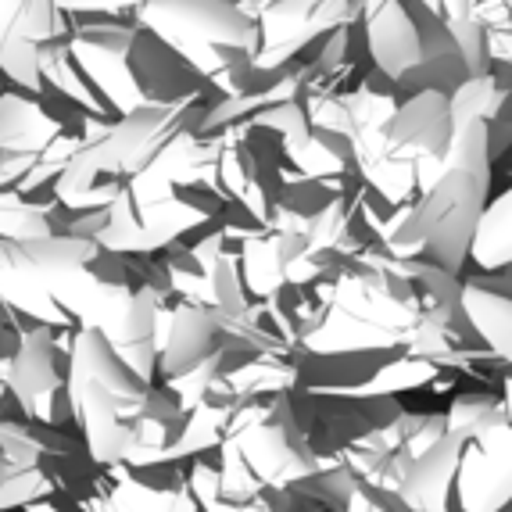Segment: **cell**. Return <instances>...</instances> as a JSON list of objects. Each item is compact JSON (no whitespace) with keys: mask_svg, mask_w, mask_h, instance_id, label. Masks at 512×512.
Segmentation results:
<instances>
[{"mask_svg":"<svg viewBox=\"0 0 512 512\" xmlns=\"http://www.w3.org/2000/svg\"><path fill=\"white\" fill-rule=\"evenodd\" d=\"M194 97L176 101H151L133 115L115 119L94 144L79 147L54 180V205L69 208L72 215L104 212L119 201V194L137 180L140 172L172 140L187 129V111Z\"/></svg>","mask_w":512,"mask_h":512,"instance_id":"obj_1","label":"cell"},{"mask_svg":"<svg viewBox=\"0 0 512 512\" xmlns=\"http://www.w3.org/2000/svg\"><path fill=\"white\" fill-rule=\"evenodd\" d=\"M151 391L154 387L140 380L97 330L72 333L65 394L72 419L83 430L90 462L111 470L126 462L129 448L137 444V423L151 402Z\"/></svg>","mask_w":512,"mask_h":512,"instance_id":"obj_2","label":"cell"},{"mask_svg":"<svg viewBox=\"0 0 512 512\" xmlns=\"http://www.w3.org/2000/svg\"><path fill=\"white\" fill-rule=\"evenodd\" d=\"M137 22L194 65L197 76L233 83L237 69L251 65L262 47L258 18L237 0H144Z\"/></svg>","mask_w":512,"mask_h":512,"instance_id":"obj_3","label":"cell"},{"mask_svg":"<svg viewBox=\"0 0 512 512\" xmlns=\"http://www.w3.org/2000/svg\"><path fill=\"white\" fill-rule=\"evenodd\" d=\"M94 237L51 233L36 240H0V301L36 316L43 326H72L54 294L101 255Z\"/></svg>","mask_w":512,"mask_h":512,"instance_id":"obj_4","label":"cell"},{"mask_svg":"<svg viewBox=\"0 0 512 512\" xmlns=\"http://www.w3.org/2000/svg\"><path fill=\"white\" fill-rule=\"evenodd\" d=\"M65 47L76 65L79 79L97 101L115 111V119L133 115L137 108L151 104L147 90L133 72V51L140 40V22H119L111 15H69Z\"/></svg>","mask_w":512,"mask_h":512,"instance_id":"obj_5","label":"cell"},{"mask_svg":"<svg viewBox=\"0 0 512 512\" xmlns=\"http://www.w3.org/2000/svg\"><path fill=\"white\" fill-rule=\"evenodd\" d=\"M226 441H233L244 466L262 487H287L316 466L308 444L301 441L291 419L283 416V409L237 412V419H230Z\"/></svg>","mask_w":512,"mask_h":512,"instance_id":"obj_6","label":"cell"},{"mask_svg":"<svg viewBox=\"0 0 512 512\" xmlns=\"http://www.w3.org/2000/svg\"><path fill=\"white\" fill-rule=\"evenodd\" d=\"M69 29V15L54 0H0V76L40 97V47Z\"/></svg>","mask_w":512,"mask_h":512,"instance_id":"obj_7","label":"cell"},{"mask_svg":"<svg viewBox=\"0 0 512 512\" xmlns=\"http://www.w3.org/2000/svg\"><path fill=\"white\" fill-rule=\"evenodd\" d=\"M205 215L180 197H165L151 205H137L129 187L119 194V201L104 212V230L97 233V244L111 255H147L197 226Z\"/></svg>","mask_w":512,"mask_h":512,"instance_id":"obj_8","label":"cell"},{"mask_svg":"<svg viewBox=\"0 0 512 512\" xmlns=\"http://www.w3.org/2000/svg\"><path fill=\"white\" fill-rule=\"evenodd\" d=\"M108 129V126H104ZM97 133H72V126L61 115H51L40 97L33 94H0V151L43 158L51 165H69V158L79 147L94 144Z\"/></svg>","mask_w":512,"mask_h":512,"instance_id":"obj_9","label":"cell"},{"mask_svg":"<svg viewBox=\"0 0 512 512\" xmlns=\"http://www.w3.org/2000/svg\"><path fill=\"white\" fill-rule=\"evenodd\" d=\"M355 0H265L258 11L262 47L255 54V69H276L294 51H301L323 29L341 26Z\"/></svg>","mask_w":512,"mask_h":512,"instance_id":"obj_10","label":"cell"},{"mask_svg":"<svg viewBox=\"0 0 512 512\" xmlns=\"http://www.w3.org/2000/svg\"><path fill=\"white\" fill-rule=\"evenodd\" d=\"M58 348L65 344H58L51 326H36L22 333L11 351L8 394L22 405L29 423H40V427H54V398L61 391Z\"/></svg>","mask_w":512,"mask_h":512,"instance_id":"obj_11","label":"cell"},{"mask_svg":"<svg viewBox=\"0 0 512 512\" xmlns=\"http://www.w3.org/2000/svg\"><path fill=\"white\" fill-rule=\"evenodd\" d=\"M452 137H455L452 101H444L434 90L419 94L402 111H394V119L387 122V147L398 154H412L419 162L444 158Z\"/></svg>","mask_w":512,"mask_h":512,"instance_id":"obj_12","label":"cell"},{"mask_svg":"<svg viewBox=\"0 0 512 512\" xmlns=\"http://www.w3.org/2000/svg\"><path fill=\"white\" fill-rule=\"evenodd\" d=\"M366 33L376 65L387 76H405L423 61V40L402 0H366Z\"/></svg>","mask_w":512,"mask_h":512,"instance_id":"obj_13","label":"cell"},{"mask_svg":"<svg viewBox=\"0 0 512 512\" xmlns=\"http://www.w3.org/2000/svg\"><path fill=\"white\" fill-rule=\"evenodd\" d=\"M462 444H466V437L448 430V434L434 437L427 452L412 462L409 477L402 484V495L412 509H441L444 495H448V487H452L455 473L462 466Z\"/></svg>","mask_w":512,"mask_h":512,"instance_id":"obj_14","label":"cell"},{"mask_svg":"<svg viewBox=\"0 0 512 512\" xmlns=\"http://www.w3.org/2000/svg\"><path fill=\"white\" fill-rule=\"evenodd\" d=\"M101 512H197V498L190 480L176 487H154L119 473L115 484L104 487Z\"/></svg>","mask_w":512,"mask_h":512,"instance_id":"obj_15","label":"cell"},{"mask_svg":"<svg viewBox=\"0 0 512 512\" xmlns=\"http://www.w3.org/2000/svg\"><path fill=\"white\" fill-rule=\"evenodd\" d=\"M459 305L466 308L473 326L487 337V344L498 355L512 359V294L498 291V283H470L462 291Z\"/></svg>","mask_w":512,"mask_h":512,"instance_id":"obj_16","label":"cell"},{"mask_svg":"<svg viewBox=\"0 0 512 512\" xmlns=\"http://www.w3.org/2000/svg\"><path fill=\"white\" fill-rule=\"evenodd\" d=\"M51 233V208L36 205L33 197H22L15 190H0V240H36Z\"/></svg>","mask_w":512,"mask_h":512,"instance_id":"obj_17","label":"cell"},{"mask_svg":"<svg viewBox=\"0 0 512 512\" xmlns=\"http://www.w3.org/2000/svg\"><path fill=\"white\" fill-rule=\"evenodd\" d=\"M495 108V79L491 76H477L466 86H459V94L452 97V119L455 129L466 126V122L484 119V111Z\"/></svg>","mask_w":512,"mask_h":512,"instance_id":"obj_18","label":"cell"},{"mask_svg":"<svg viewBox=\"0 0 512 512\" xmlns=\"http://www.w3.org/2000/svg\"><path fill=\"white\" fill-rule=\"evenodd\" d=\"M54 4H58V11H65V15H111V18H119V15H126V11L137 15L144 0H54Z\"/></svg>","mask_w":512,"mask_h":512,"instance_id":"obj_19","label":"cell"},{"mask_svg":"<svg viewBox=\"0 0 512 512\" xmlns=\"http://www.w3.org/2000/svg\"><path fill=\"white\" fill-rule=\"evenodd\" d=\"M283 115H291V122H287V126H291V133H298V129H301V115H298V108H294V104H287V108H283ZM258 122H265V126H283V122L269 119V111H265V115H258Z\"/></svg>","mask_w":512,"mask_h":512,"instance_id":"obj_20","label":"cell"},{"mask_svg":"<svg viewBox=\"0 0 512 512\" xmlns=\"http://www.w3.org/2000/svg\"><path fill=\"white\" fill-rule=\"evenodd\" d=\"M0 154H4V151H0Z\"/></svg>","mask_w":512,"mask_h":512,"instance_id":"obj_21","label":"cell"}]
</instances>
